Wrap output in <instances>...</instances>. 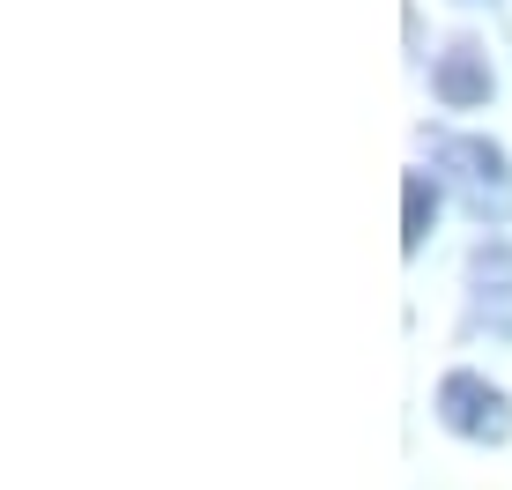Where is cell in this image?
Listing matches in <instances>:
<instances>
[{"label":"cell","instance_id":"6da1fadb","mask_svg":"<svg viewBox=\"0 0 512 490\" xmlns=\"http://www.w3.org/2000/svg\"><path fill=\"white\" fill-rule=\"evenodd\" d=\"M438 164L453 171V186H461V201L475 208V216H512V164L498 142H475V134H453V142H438Z\"/></svg>","mask_w":512,"mask_h":490},{"label":"cell","instance_id":"7a4b0ae2","mask_svg":"<svg viewBox=\"0 0 512 490\" xmlns=\"http://www.w3.org/2000/svg\"><path fill=\"white\" fill-rule=\"evenodd\" d=\"M438 416H446V431L483 439V446L512 439V401H505V387H490L483 372H446L438 379Z\"/></svg>","mask_w":512,"mask_h":490},{"label":"cell","instance_id":"3957f363","mask_svg":"<svg viewBox=\"0 0 512 490\" xmlns=\"http://www.w3.org/2000/svg\"><path fill=\"white\" fill-rule=\"evenodd\" d=\"M431 90L446 97L453 112H475V104L490 97V52L475 38H453L446 52H438V67H431Z\"/></svg>","mask_w":512,"mask_h":490},{"label":"cell","instance_id":"277c9868","mask_svg":"<svg viewBox=\"0 0 512 490\" xmlns=\"http://www.w3.org/2000/svg\"><path fill=\"white\" fill-rule=\"evenodd\" d=\"M431 216H438V179L431 171H409V179H401V253H423Z\"/></svg>","mask_w":512,"mask_h":490}]
</instances>
